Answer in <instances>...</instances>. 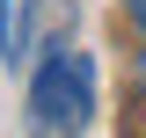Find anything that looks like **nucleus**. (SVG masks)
<instances>
[{
	"instance_id": "f257e3e1",
	"label": "nucleus",
	"mask_w": 146,
	"mask_h": 138,
	"mask_svg": "<svg viewBox=\"0 0 146 138\" xmlns=\"http://www.w3.org/2000/svg\"><path fill=\"white\" fill-rule=\"evenodd\" d=\"M95 116V58L73 44H44L29 73V131L36 138H80Z\"/></svg>"
},
{
	"instance_id": "f03ea898",
	"label": "nucleus",
	"mask_w": 146,
	"mask_h": 138,
	"mask_svg": "<svg viewBox=\"0 0 146 138\" xmlns=\"http://www.w3.org/2000/svg\"><path fill=\"white\" fill-rule=\"evenodd\" d=\"M36 58V0H0V66L15 73Z\"/></svg>"
}]
</instances>
